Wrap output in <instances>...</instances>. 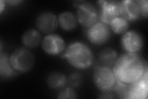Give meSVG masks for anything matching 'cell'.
Segmentation results:
<instances>
[{
    "label": "cell",
    "mask_w": 148,
    "mask_h": 99,
    "mask_svg": "<svg viewBox=\"0 0 148 99\" xmlns=\"http://www.w3.org/2000/svg\"><path fill=\"white\" fill-rule=\"evenodd\" d=\"M112 69L117 80L131 84L144 76L147 67L145 61L137 53H125L117 58Z\"/></svg>",
    "instance_id": "obj_1"
},
{
    "label": "cell",
    "mask_w": 148,
    "mask_h": 99,
    "mask_svg": "<svg viewBox=\"0 0 148 99\" xmlns=\"http://www.w3.org/2000/svg\"><path fill=\"white\" fill-rule=\"evenodd\" d=\"M62 56L72 66L78 69L88 68L93 62V54L91 48L81 42L71 43Z\"/></svg>",
    "instance_id": "obj_2"
},
{
    "label": "cell",
    "mask_w": 148,
    "mask_h": 99,
    "mask_svg": "<svg viewBox=\"0 0 148 99\" xmlns=\"http://www.w3.org/2000/svg\"><path fill=\"white\" fill-rule=\"evenodd\" d=\"M12 68L17 73H26L33 68L35 56L33 53L25 47H19L13 51L9 56Z\"/></svg>",
    "instance_id": "obj_3"
},
{
    "label": "cell",
    "mask_w": 148,
    "mask_h": 99,
    "mask_svg": "<svg viewBox=\"0 0 148 99\" xmlns=\"http://www.w3.org/2000/svg\"><path fill=\"white\" fill-rule=\"evenodd\" d=\"M93 81L98 89L103 92H110L116 83L113 69L106 66H97L93 73Z\"/></svg>",
    "instance_id": "obj_4"
},
{
    "label": "cell",
    "mask_w": 148,
    "mask_h": 99,
    "mask_svg": "<svg viewBox=\"0 0 148 99\" xmlns=\"http://www.w3.org/2000/svg\"><path fill=\"white\" fill-rule=\"evenodd\" d=\"M76 17L82 26L89 28L98 22L99 12L97 8L89 2H81L75 4Z\"/></svg>",
    "instance_id": "obj_5"
},
{
    "label": "cell",
    "mask_w": 148,
    "mask_h": 99,
    "mask_svg": "<svg viewBox=\"0 0 148 99\" xmlns=\"http://www.w3.org/2000/svg\"><path fill=\"white\" fill-rule=\"evenodd\" d=\"M86 34L88 39L91 44L101 45L109 40L110 37V30L107 24L100 21L88 28Z\"/></svg>",
    "instance_id": "obj_6"
},
{
    "label": "cell",
    "mask_w": 148,
    "mask_h": 99,
    "mask_svg": "<svg viewBox=\"0 0 148 99\" xmlns=\"http://www.w3.org/2000/svg\"><path fill=\"white\" fill-rule=\"evenodd\" d=\"M121 44L126 53H137L143 46V39L140 34L135 30L124 33L121 39Z\"/></svg>",
    "instance_id": "obj_7"
},
{
    "label": "cell",
    "mask_w": 148,
    "mask_h": 99,
    "mask_svg": "<svg viewBox=\"0 0 148 99\" xmlns=\"http://www.w3.org/2000/svg\"><path fill=\"white\" fill-rule=\"evenodd\" d=\"M41 46L46 53L55 56L63 52L66 44L61 36L58 34H49L43 39Z\"/></svg>",
    "instance_id": "obj_8"
},
{
    "label": "cell",
    "mask_w": 148,
    "mask_h": 99,
    "mask_svg": "<svg viewBox=\"0 0 148 99\" xmlns=\"http://www.w3.org/2000/svg\"><path fill=\"white\" fill-rule=\"evenodd\" d=\"M36 26L40 31L49 34L58 28V17L51 12H43L36 17Z\"/></svg>",
    "instance_id": "obj_9"
},
{
    "label": "cell",
    "mask_w": 148,
    "mask_h": 99,
    "mask_svg": "<svg viewBox=\"0 0 148 99\" xmlns=\"http://www.w3.org/2000/svg\"><path fill=\"white\" fill-rule=\"evenodd\" d=\"M101 6V22L109 25L114 18L120 16V1H100Z\"/></svg>",
    "instance_id": "obj_10"
},
{
    "label": "cell",
    "mask_w": 148,
    "mask_h": 99,
    "mask_svg": "<svg viewBox=\"0 0 148 99\" xmlns=\"http://www.w3.org/2000/svg\"><path fill=\"white\" fill-rule=\"evenodd\" d=\"M147 71L144 76L136 82L128 84L127 98L146 99L147 97L148 91Z\"/></svg>",
    "instance_id": "obj_11"
},
{
    "label": "cell",
    "mask_w": 148,
    "mask_h": 99,
    "mask_svg": "<svg viewBox=\"0 0 148 99\" xmlns=\"http://www.w3.org/2000/svg\"><path fill=\"white\" fill-rule=\"evenodd\" d=\"M141 15L140 6L136 0L120 1V16L127 21H135Z\"/></svg>",
    "instance_id": "obj_12"
},
{
    "label": "cell",
    "mask_w": 148,
    "mask_h": 99,
    "mask_svg": "<svg viewBox=\"0 0 148 99\" xmlns=\"http://www.w3.org/2000/svg\"><path fill=\"white\" fill-rule=\"evenodd\" d=\"M42 42V37L38 30L35 29L27 30L22 37V42L26 48H34Z\"/></svg>",
    "instance_id": "obj_13"
},
{
    "label": "cell",
    "mask_w": 148,
    "mask_h": 99,
    "mask_svg": "<svg viewBox=\"0 0 148 99\" xmlns=\"http://www.w3.org/2000/svg\"><path fill=\"white\" fill-rule=\"evenodd\" d=\"M59 25L65 31H72L77 26V19L74 14L71 11L62 12L58 16Z\"/></svg>",
    "instance_id": "obj_14"
},
{
    "label": "cell",
    "mask_w": 148,
    "mask_h": 99,
    "mask_svg": "<svg viewBox=\"0 0 148 99\" xmlns=\"http://www.w3.org/2000/svg\"><path fill=\"white\" fill-rule=\"evenodd\" d=\"M17 74H18V73L12 68L8 55L1 51V55H0V76L1 78L9 79L15 76Z\"/></svg>",
    "instance_id": "obj_15"
},
{
    "label": "cell",
    "mask_w": 148,
    "mask_h": 99,
    "mask_svg": "<svg viewBox=\"0 0 148 99\" xmlns=\"http://www.w3.org/2000/svg\"><path fill=\"white\" fill-rule=\"evenodd\" d=\"M48 86L52 89L59 90L64 88L67 84L66 76L61 73L54 72L51 73L47 78Z\"/></svg>",
    "instance_id": "obj_16"
},
{
    "label": "cell",
    "mask_w": 148,
    "mask_h": 99,
    "mask_svg": "<svg viewBox=\"0 0 148 99\" xmlns=\"http://www.w3.org/2000/svg\"><path fill=\"white\" fill-rule=\"evenodd\" d=\"M118 58V55L114 49L106 48L101 51L99 55V60L103 66H111L114 64Z\"/></svg>",
    "instance_id": "obj_17"
},
{
    "label": "cell",
    "mask_w": 148,
    "mask_h": 99,
    "mask_svg": "<svg viewBox=\"0 0 148 99\" xmlns=\"http://www.w3.org/2000/svg\"><path fill=\"white\" fill-rule=\"evenodd\" d=\"M109 25L111 30L117 34H123L127 31L129 27L128 21L121 16L114 18Z\"/></svg>",
    "instance_id": "obj_18"
},
{
    "label": "cell",
    "mask_w": 148,
    "mask_h": 99,
    "mask_svg": "<svg viewBox=\"0 0 148 99\" xmlns=\"http://www.w3.org/2000/svg\"><path fill=\"white\" fill-rule=\"evenodd\" d=\"M128 91V84H126L117 79L116 83L112 89V92H114L116 95L122 98H127V94Z\"/></svg>",
    "instance_id": "obj_19"
},
{
    "label": "cell",
    "mask_w": 148,
    "mask_h": 99,
    "mask_svg": "<svg viewBox=\"0 0 148 99\" xmlns=\"http://www.w3.org/2000/svg\"><path fill=\"white\" fill-rule=\"evenodd\" d=\"M58 98L61 99L76 98H77V94L76 91L74 90V88L69 86L62 88V90L59 92Z\"/></svg>",
    "instance_id": "obj_20"
},
{
    "label": "cell",
    "mask_w": 148,
    "mask_h": 99,
    "mask_svg": "<svg viewBox=\"0 0 148 99\" xmlns=\"http://www.w3.org/2000/svg\"><path fill=\"white\" fill-rule=\"evenodd\" d=\"M82 76L78 73H73L68 79V82L73 88H77L82 84Z\"/></svg>",
    "instance_id": "obj_21"
},
{
    "label": "cell",
    "mask_w": 148,
    "mask_h": 99,
    "mask_svg": "<svg viewBox=\"0 0 148 99\" xmlns=\"http://www.w3.org/2000/svg\"><path fill=\"white\" fill-rule=\"evenodd\" d=\"M138 3L140 6V14L143 17L146 18L148 16V2L147 0H138Z\"/></svg>",
    "instance_id": "obj_22"
},
{
    "label": "cell",
    "mask_w": 148,
    "mask_h": 99,
    "mask_svg": "<svg viewBox=\"0 0 148 99\" xmlns=\"http://www.w3.org/2000/svg\"><path fill=\"white\" fill-rule=\"evenodd\" d=\"M5 1H3V0H1L0 1V13H2L3 10H4V6H5Z\"/></svg>",
    "instance_id": "obj_23"
},
{
    "label": "cell",
    "mask_w": 148,
    "mask_h": 99,
    "mask_svg": "<svg viewBox=\"0 0 148 99\" xmlns=\"http://www.w3.org/2000/svg\"><path fill=\"white\" fill-rule=\"evenodd\" d=\"M6 3L12 4V5H17L18 3H21L22 1H17V0H15V1H6Z\"/></svg>",
    "instance_id": "obj_24"
}]
</instances>
